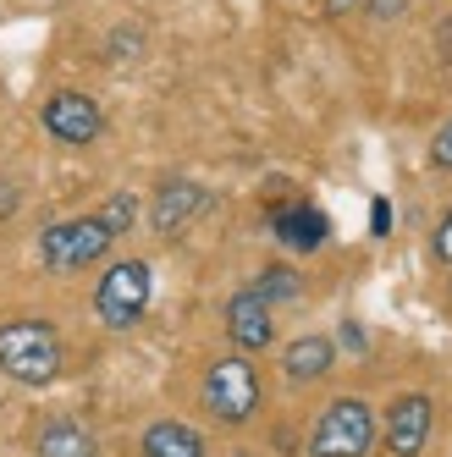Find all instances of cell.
I'll return each mask as SVG.
<instances>
[{
  "instance_id": "obj_11",
  "label": "cell",
  "mask_w": 452,
  "mask_h": 457,
  "mask_svg": "<svg viewBox=\"0 0 452 457\" xmlns=\"http://www.w3.org/2000/svg\"><path fill=\"white\" fill-rule=\"evenodd\" d=\"M34 457H100V441H94V430L83 419L72 413H55L39 424V436H34Z\"/></svg>"
},
{
  "instance_id": "obj_12",
  "label": "cell",
  "mask_w": 452,
  "mask_h": 457,
  "mask_svg": "<svg viewBox=\"0 0 452 457\" xmlns=\"http://www.w3.org/2000/svg\"><path fill=\"white\" fill-rule=\"evenodd\" d=\"M337 364V342L331 337H298L293 347L281 353V375L293 386H309V380H326Z\"/></svg>"
},
{
  "instance_id": "obj_19",
  "label": "cell",
  "mask_w": 452,
  "mask_h": 457,
  "mask_svg": "<svg viewBox=\"0 0 452 457\" xmlns=\"http://www.w3.org/2000/svg\"><path fill=\"white\" fill-rule=\"evenodd\" d=\"M364 0H326V17H347V12H359Z\"/></svg>"
},
{
  "instance_id": "obj_14",
  "label": "cell",
  "mask_w": 452,
  "mask_h": 457,
  "mask_svg": "<svg viewBox=\"0 0 452 457\" xmlns=\"http://www.w3.org/2000/svg\"><path fill=\"white\" fill-rule=\"evenodd\" d=\"M254 292H260L265 303H293L298 292H304V276L293 270V265H265L260 270V281H248Z\"/></svg>"
},
{
  "instance_id": "obj_17",
  "label": "cell",
  "mask_w": 452,
  "mask_h": 457,
  "mask_svg": "<svg viewBox=\"0 0 452 457\" xmlns=\"http://www.w3.org/2000/svg\"><path fill=\"white\" fill-rule=\"evenodd\" d=\"M431 253L441 259V265H452V210L441 215V226H436V237H431Z\"/></svg>"
},
{
  "instance_id": "obj_2",
  "label": "cell",
  "mask_w": 452,
  "mask_h": 457,
  "mask_svg": "<svg viewBox=\"0 0 452 457\" xmlns=\"http://www.w3.org/2000/svg\"><path fill=\"white\" fill-rule=\"evenodd\" d=\"M111 243H116V232L100 215H72V220H55V226L39 232V259H45V270L72 276V270L100 265L111 253Z\"/></svg>"
},
{
  "instance_id": "obj_5",
  "label": "cell",
  "mask_w": 452,
  "mask_h": 457,
  "mask_svg": "<svg viewBox=\"0 0 452 457\" xmlns=\"http://www.w3.org/2000/svg\"><path fill=\"white\" fill-rule=\"evenodd\" d=\"M260 370L248 364V358H221V364H210L205 375V408L221 419V424H248L254 413H260Z\"/></svg>"
},
{
  "instance_id": "obj_13",
  "label": "cell",
  "mask_w": 452,
  "mask_h": 457,
  "mask_svg": "<svg viewBox=\"0 0 452 457\" xmlns=\"http://www.w3.org/2000/svg\"><path fill=\"white\" fill-rule=\"evenodd\" d=\"M144 457H205V436L182 419H155L144 430Z\"/></svg>"
},
{
  "instance_id": "obj_1",
  "label": "cell",
  "mask_w": 452,
  "mask_h": 457,
  "mask_svg": "<svg viewBox=\"0 0 452 457\" xmlns=\"http://www.w3.org/2000/svg\"><path fill=\"white\" fill-rule=\"evenodd\" d=\"M61 370H67V342L50 320L39 314H22V320H6L0 325V375L17 380V386H55Z\"/></svg>"
},
{
  "instance_id": "obj_20",
  "label": "cell",
  "mask_w": 452,
  "mask_h": 457,
  "mask_svg": "<svg viewBox=\"0 0 452 457\" xmlns=\"http://www.w3.org/2000/svg\"><path fill=\"white\" fill-rule=\"evenodd\" d=\"M392 226V210H386V199H375V232H386Z\"/></svg>"
},
{
  "instance_id": "obj_9",
  "label": "cell",
  "mask_w": 452,
  "mask_h": 457,
  "mask_svg": "<svg viewBox=\"0 0 452 457\" xmlns=\"http://www.w3.org/2000/svg\"><path fill=\"white\" fill-rule=\"evenodd\" d=\"M271 232L281 248H293V253H314V248H326L331 237V220L320 204H271Z\"/></svg>"
},
{
  "instance_id": "obj_10",
  "label": "cell",
  "mask_w": 452,
  "mask_h": 457,
  "mask_svg": "<svg viewBox=\"0 0 452 457\" xmlns=\"http://www.w3.org/2000/svg\"><path fill=\"white\" fill-rule=\"evenodd\" d=\"M226 337H232L243 353H265V347H271V337H276V325H271V303H265L254 287L232 292V303H226Z\"/></svg>"
},
{
  "instance_id": "obj_8",
  "label": "cell",
  "mask_w": 452,
  "mask_h": 457,
  "mask_svg": "<svg viewBox=\"0 0 452 457\" xmlns=\"http://www.w3.org/2000/svg\"><path fill=\"white\" fill-rule=\"evenodd\" d=\"M210 210V193L199 182H188V177H166L155 187V204H149V226L160 237H182L193 220H199Z\"/></svg>"
},
{
  "instance_id": "obj_7",
  "label": "cell",
  "mask_w": 452,
  "mask_h": 457,
  "mask_svg": "<svg viewBox=\"0 0 452 457\" xmlns=\"http://www.w3.org/2000/svg\"><path fill=\"white\" fill-rule=\"evenodd\" d=\"M431 424H436V403L425 391H403V397L386 408V424H381V441L392 457H419L431 441Z\"/></svg>"
},
{
  "instance_id": "obj_3",
  "label": "cell",
  "mask_w": 452,
  "mask_h": 457,
  "mask_svg": "<svg viewBox=\"0 0 452 457\" xmlns=\"http://www.w3.org/2000/svg\"><path fill=\"white\" fill-rule=\"evenodd\" d=\"M149 292H155V276H149L144 259H116L100 276V287H94V314L111 331H133L149 309Z\"/></svg>"
},
{
  "instance_id": "obj_16",
  "label": "cell",
  "mask_w": 452,
  "mask_h": 457,
  "mask_svg": "<svg viewBox=\"0 0 452 457\" xmlns=\"http://www.w3.org/2000/svg\"><path fill=\"white\" fill-rule=\"evenodd\" d=\"M431 171H452V116L436 127V138H431Z\"/></svg>"
},
{
  "instance_id": "obj_4",
  "label": "cell",
  "mask_w": 452,
  "mask_h": 457,
  "mask_svg": "<svg viewBox=\"0 0 452 457\" xmlns=\"http://www.w3.org/2000/svg\"><path fill=\"white\" fill-rule=\"evenodd\" d=\"M370 446H375V413L359 397H337L309 430V452L314 457H364Z\"/></svg>"
},
{
  "instance_id": "obj_15",
  "label": "cell",
  "mask_w": 452,
  "mask_h": 457,
  "mask_svg": "<svg viewBox=\"0 0 452 457\" xmlns=\"http://www.w3.org/2000/svg\"><path fill=\"white\" fill-rule=\"evenodd\" d=\"M100 220H105V226H111V232L121 237V232H127V226H133V220H138V199H133V193H116V199H111V204L100 210Z\"/></svg>"
},
{
  "instance_id": "obj_18",
  "label": "cell",
  "mask_w": 452,
  "mask_h": 457,
  "mask_svg": "<svg viewBox=\"0 0 452 457\" xmlns=\"http://www.w3.org/2000/svg\"><path fill=\"white\" fill-rule=\"evenodd\" d=\"M17 199H22V193H17L12 182H0V220H6V215L17 210Z\"/></svg>"
},
{
  "instance_id": "obj_6",
  "label": "cell",
  "mask_w": 452,
  "mask_h": 457,
  "mask_svg": "<svg viewBox=\"0 0 452 457\" xmlns=\"http://www.w3.org/2000/svg\"><path fill=\"white\" fill-rule=\"evenodd\" d=\"M39 121H45V133L55 144H67V149H83L105 133V116H100V100L83 88H55L50 100L39 105Z\"/></svg>"
}]
</instances>
